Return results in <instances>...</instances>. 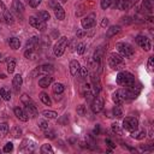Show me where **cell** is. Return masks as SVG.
<instances>
[{"label": "cell", "instance_id": "cell-43", "mask_svg": "<svg viewBox=\"0 0 154 154\" xmlns=\"http://www.w3.org/2000/svg\"><path fill=\"white\" fill-rule=\"evenodd\" d=\"M78 73L81 75V77H82V78H85V77L88 76L89 71H88L87 66H81V69H79V72H78Z\"/></svg>", "mask_w": 154, "mask_h": 154}, {"label": "cell", "instance_id": "cell-27", "mask_svg": "<svg viewBox=\"0 0 154 154\" xmlns=\"http://www.w3.org/2000/svg\"><path fill=\"white\" fill-rule=\"evenodd\" d=\"M52 88H53V93H54V94H58V95L63 94L64 90H65V87H64L63 83H54Z\"/></svg>", "mask_w": 154, "mask_h": 154}, {"label": "cell", "instance_id": "cell-54", "mask_svg": "<svg viewBox=\"0 0 154 154\" xmlns=\"http://www.w3.org/2000/svg\"><path fill=\"white\" fill-rule=\"evenodd\" d=\"M76 35H77V37H82V36L85 35V31H84V30H78V31L76 32Z\"/></svg>", "mask_w": 154, "mask_h": 154}, {"label": "cell", "instance_id": "cell-32", "mask_svg": "<svg viewBox=\"0 0 154 154\" xmlns=\"http://www.w3.org/2000/svg\"><path fill=\"white\" fill-rule=\"evenodd\" d=\"M40 152L41 153H43V154H53V148H52V146L51 144H42V147H41V149H40Z\"/></svg>", "mask_w": 154, "mask_h": 154}, {"label": "cell", "instance_id": "cell-6", "mask_svg": "<svg viewBox=\"0 0 154 154\" xmlns=\"http://www.w3.org/2000/svg\"><path fill=\"white\" fill-rule=\"evenodd\" d=\"M123 129L131 132L136 129H138V120L135 117H126L123 120Z\"/></svg>", "mask_w": 154, "mask_h": 154}, {"label": "cell", "instance_id": "cell-30", "mask_svg": "<svg viewBox=\"0 0 154 154\" xmlns=\"http://www.w3.org/2000/svg\"><path fill=\"white\" fill-rule=\"evenodd\" d=\"M40 100H41L45 105H47V106H51V105H52V100H51V97L48 96L47 93H41V94H40Z\"/></svg>", "mask_w": 154, "mask_h": 154}, {"label": "cell", "instance_id": "cell-5", "mask_svg": "<svg viewBox=\"0 0 154 154\" xmlns=\"http://www.w3.org/2000/svg\"><path fill=\"white\" fill-rule=\"evenodd\" d=\"M54 72V67L53 65H48V64H45V65H41L38 67H36L35 70L31 71L30 76L31 77H35L37 75H41V76H45V75H51Z\"/></svg>", "mask_w": 154, "mask_h": 154}, {"label": "cell", "instance_id": "cell-46", "mask_svg": "<svg viewBox=\"0 0 154 154\" xmlns=\"http://www.w3.org/2000/svg\"><path fill=\"white\" fill-rule=\"evenodd\" d=\"M109 6H112V0H101V8L107 10Z\"/></svg>", "mask_w": 154, "mask_h": 154}, {"label": "cell", "instance_id": "cell-44", "mask_svg": "<svg viewBox=\"0 0 154 154\" xmlns=\"http://www.w3.org/2000/svg\"><path fill=\"white\" fill-rule=\"evenodd\" d=\"M76 111H77V113H78L79 116H84V114L87 113V108H85L84 105H79V106H77Z\"/></svg>", "mask_w": 154, "mask_h": 154}, {"label": "cell", "instance_id": "cell-11", "mask_svg": "<svg viewBox=\"0 0 154 154\" xmlns=\"http://www.w3.org/2000/svg\"><path fill=\"white\" fill-rule=\"evenodd\" d=\"M103 105H105L103 103V99L101 96H96L94 99L93 103H91V111L94 113H99V112H101L103 109Z\"/></svg>", "mask_w": 154, "mask_h": 154}, {"label": "cell", "instance_id": "cell-18", "mask_svg": "<svg viewBox=\"0 0 154 154\" xmlns=\"http://www.w3.org/2000/svg\"><path fill=\"white\" fill-rule=\"evenodd\" d=\"M53 10H54V14H55L57 19H59V20H64V18H65V11H64L63 6H61L59 2L54 6Z\"/></svg>", "mask_w": 154, "mask_h": 154}, {"label": "cell", "instance_id": "cell-21", "mask_svg": "<svg viewBox=\"0 0 154 154\" xmlns=\"http://www.w3.org/2000/svg\"><path fill=\"white\" fill-rule=\"evenodd\" d=\"M37 45H38V37L32 36L31 38H29V40L26 41L25 48H26V49H36Z\"/></svg>", "mask_w": 154, "mask_h": 154}, {"label": "cell", "instance_id": "cell-34", "mask_svg": "<svg viewBox=\"0 0 154 154\" xmlns=\"http://www.w3.org/2000/svg\"><path fill=\"white\" fill-rule=\"evenodd\" d=\"M24 55H25V58L34 60L36 58V49H25Z\"/></svg>", "mask_w": 154, "mask_h": 154}, {"label": "cell", "instance_id": "cell-42", "mask_svg": "<svg viewBox=\"0 0 154 154\" xmlns=\"http://www.w3.org/2000/svg\"><path fill=\"white\" fill-rule=\"evenodd\" d=\"M77 53L78 54H83L84 52H85V49H87V45L84 43V42H81V43H78L77 45Z\"/></svg>", "mask_w": 154, "mask_h": 154}, {"label": "cell", "instance_id": "cell-9", "mask_svg": "<svg viewBox=\"0 0 154 154\" xmlns=\"http://www.w3.org/2000/svg\"><path fill=\"white\" fill-rule=\"evenodd\" d=\"M136 43H137L141 48H143L146 52L150 51V48H152L150 40H149L148 37L143 36V35H138V36H136Z\"/></svg>", "mask_w": 154, "mask_h": 154}, {"label": "cell", "instance_id": "cell-10", "mask_svg": "<svg viewBox=\"0 0 154 154\" xmlns=\"http://www.w3.org/2000/svg\"><path fill=\"white\" fill-rule=\"evenodd\" d=\"M35 147H36V144H35L34 141H31V140H23V142H22V144L19 147V150L20 152H25V153H31V152H34Z\"/></svg>", "mask_w": 154, "mask_h": 154}, {"label": "cell", "instance_id": "cell-47", "mask_svg": "<svg viewBox=\"0 0 154 154\" xmlns=\"http://www.w3.org/2000/svg\"><path fill=\"white\" fill-rule=\"evenodd\" d=\"M2 150H4L5 153H10V152H12V150H13V144H12L11 142H7V143L4 146Z\"/></svg>", "mask_w": 154, "mask_h": 154}, {"label": "cell", "instance_id": "cell-19", "mask_svg": "<svg viewBox=\"0 0 154 154\" xmlns=\"http://www.w3.org/2000/svg\"><path fill=\"white\" fill-rule=\"evenodd\" d=\"M2 8H4V16H2V17H4V22H5L6 24H13V23H14L13 14H12L5 6H4Z\"/></svg>", "mask_w": 154, "mask_h": 154}, {"label": "cell", "instance_id": "cell-36", "mask_svg": "<svg viewBox=\"0 0 154 154\" xmlns=\"http://www.w3.org/2000/svg\"><path fill=\"white\" fill-rule=\"evenodd\" d=\"M113 116L114 117H117V118H120L122 116H123V111H122V107H120V105H117L116 103V106L113 107Z\"/></svg>", "mask_w": 154, "mask_h": 154}, {"label": "cell", "instance_id": "cell-16", "mask_svg": "<svg viewBox=\"0 0 154 154\" xmlns=\"http://www.w3.org/2000/svg\"><path fill=\"white\" fill-rule=\"evenodd\" d=\"M112 100H113L117 105H122V103L125 101L123 89H118V90H116V91L113 93V95H112Z\"/></svg>", "mask_w": 154, "mask_h": 154}, {"label": "cell", "instance_id": "cell-56", "mask_svg": "<svg viewBox=\"0 0 154 154\" xmlns=\"http://www.w3.org/2000/svg\"><path fill=\"white\" fill-rule=\"evenodd\" d=\"M57 4H58V0H51V1H49V6H51L52 8H54V6H55Z\"/></svg>", "mask_w": 154, "mask_h": 154}, {"label": "cell", "instance_id": "cell-50", "mask_svg": "<svg viewBox=\"0 0 154 154\" xmlns=\"http://www.w3.org/2000/svg\"><path fill=\"white\" fill-rule=\"evenodd\" d=\"M153 64H154V58H153V57H149V59H148V64H147L149 71H152V69H153Z\"/></svg>", "mask_w": 154, "mask_h": 154}, {"label": "cell", "instance_id": "cell-61", "mask_svg": "<svg viewBox=\"0 0 154 154\" xmlns=\"http://www.w3.org/2000/svg\"><path fill=\"white\" fill-rule=\"evenodd\" d=\"M26 1H28V2H29V1H30V0H26Z\"/></svg>", "mask_w": 154, "mask_h": 154}, {"label": "cell", "instance_id": "cell-25", "mask_svg": "<svg viewBox=\"0 0 154 154\" xmlns=\"http://www.w3.org/2000/svg\"><path fill=\"white\" fill-rule=\"evenodd\" d=\"M6 65H7V72L8 73H13V71L16 69V60H14V58H7Z\"/></svg>", "mask_w": 154, "mask_h": 154}, {"label": "cell", "instance_id": "cell-59", "mask_svg": "<svg viewBox=\"0 0 154 154\" xmlns=\"http://www.w3.org/2000/svg\"><path fill=\"white\" fill-rule=\"evenodd\" d=\"M0 6H4V4H2V2H1V1H0Z\"/></svg>", "mask_w": 154, "mask_h": 154}, {"label": "cell", "instance_id": "cell-57", "mask_svg": "<svg viewBox=\"0 0 154 154\" xmlns=\"http://www.w3.org/2000/svg\"><path fill=\"white\" fill-rule=\"evenodd\" d=\"M0 78H2V79H4V78H6V76H5V75H0Z\"/></svg>", "mask_w": 154, "mask_h": 154}, {"label": "cell", "instance_id": "cell-40", "mask_svg": "<svg viewBox=\"0 0 154 154\" xmlns=\"http://www.w3.org/2000/svg\"><path fill=\"white\" fill-rule=\"evenodd\" d=\"M8 131H10L8 125H7L6 123H0V132H1V135L5 136V135H7Z\"/></svg>", "mask_w": 154, "mask_h": 154}, {"label": "cell", "instance_id": "cell-58", "mask_svg": "<svg viewBox=\"0 0 154 154\" xmlns=\"http://www.w3.org/2000/svg\"><path fill=\"white\" fill-rule=\"evenodd\" d=\"M2 60H4V57H2V55H1V54H0V63H1V61H2Z\"/></svg>", "mask_w": 154, "mask_h": 154}, {"label": "cell", "instance_id": "cell-60", "mask_svg": "<svg viewBox=\"0 0 154 154\" xmlns=\"http://www.w3.org/2000/svg\"><path fill=\"white\" fill-rule=\"evenodd\" d=\"M0 101H1V96H0Z\"/></svg>", "mask_w": 154, "mask_h": 154}, {"label": "cell", "instance_id": "cell-38", "mask_svg": "<svg viewBox=\"0 0 154 154\" xmlns=\"http://www.w3.org/2000/svg\"><path fill=\"white\" fill-rule=\"evenodd\" d=\"M37 17H38V18H41L42 20L47 22V20H49V18H51V14H49L47 11H40V12L37 13Z\"/></svg>", "mask_w": 154, "mask_h": 154}, {"label": "cell", "instance_id": "cell-48", "mask_svg": "<svg viewBox=\"0 0 154 154\" xmlns=\"http://www.w3.org/2000/svg\"><path fill=\"white\" fill-rule=\"evenodd\" d=\"M20 100H22V102L25 105V103H29V102H32V100L26 95V94H23L22 96H20Z\"/></svg>", "mask_w": 154, "mask_h": 154}, {"label": "cell", "instance_id": "cell-45", "mask_svg": "<svg viewBox=\"0 0 154 154\" xmlns=\"http://www.w3.org/2000/svg\"><path fill=\"white\" fill-rule=\"evenodd\" d=\"M45 136L47 137V138H49V140H53V138H55V132H54V130H45Z\"/></svg>", "mask_w": 154, "mask_h": 154}, {"label": "cell", "instance_id": "cell-29", "mask_svg": "<svg viewBox=\"0 0 154 154\" xmlns=\"http://www.w3.org/2000/svg\"><path fill=\"white\" fill-rule=\"evenodd\" d=\"M91 81H93V84H94V89H95V93H99L101 90V84H100V81L99 78L95 76V75H91Z\"/></svg>", "mask_w": 154, "mask_h": 154}, {"label": "cell", "instance_id": "cell-22", "mask_svg": "<svg viewBox=\"0 0 154 154\" xmlns=\"http://www.w3.org/2000/svg\"><path fill=\"white\" fill-rule=\"evenodd\" d=\"M120 32V26L119 25H112L107 29V32H106V37H112V36H116L117 34Z\"/></svg>", "mask_w": 154, "mask_h": 154}, {"label": "cell", "instance_id": "cell-15", "mask_svg": "<svg viewBox=\"0 0 154 154\" xmlns=\"http://www.w3.org/2000/svg\"><path fill=\"white\" fill-rule=\"evenodd\" d=\"M53 83V77L51 75H45L38 79V85L41 88H47Z\"/></svg>", "mask_w": 154, "mask_h": 154}, {"label": "cell", "instance_id": "cell-24", "mask_svg": "<svg viewBox=\"0 0 154 154\" xmlns=\"http://www.w3.org/2000/svg\"><path fill=\"white\" fill-rule=\"evenodd\" d=\"M82 94H83V96L85 97V99H91V96H93V93H91V88H90V84H83V87H82Z\"/></svg>", "mask_w": 154, "mask_h": 154}, {"label": "cell", "instance_id": "cell-4", "mask_svg": "<svg viewBox=\"0 0 154 154\" xmlns=\"http://www.w3.org/2000/svg\"><path fill=\"white\" fill-rule=\"evenodd\" d=\"M69 45V38L66 36H61L60 38H58L57 43L54 45V48H53V52H54V55L57 57H61L66 49Z\"/></svg>", "mask_w": 154, "mask_h": 154}, {"label": "cell", "instance_id": "cell-33", "mask_svg": "<svg viewBox=\"0 0 154 154\" xmlns=\"http://www.w3.org/2000/svg\"><path fill=\"white\" fill-rule=\"evenodd\" d=\"M0 96H1V99H4L5 101H8V100L11 99V94H10V91H8L6 88H1V89H0Z\"/></svg>", "mask_w": 154, "mask_h": 154}, {"label": "cell", "instance_id": "cell-37", "mask_svg": "<svg viewBox=\"0 0 154 154\" xmlns=\"http://www.w3.org/2000/svg\"><path fill=\"white\" fill-rule=\"evenodd\" d=\"M112 131H113L116 135H118V136L123 135V129L120 128V125H119L118 123H113V124H112Z\"/></svg>", "mask_w": 154, "mask_h": 154}, {"label": "cell", "instance_id": "cell-49", "mask_svg": "<svg viewBox=\"0 0 154 154\" xmlns=\"http://www.w3.org/2000/svg\"><path fill=\"white\" fill-rule=\"evenodd\" d=\"M41 2H42V0H30V1H29V5L35 8V7H37Z\"/></svg>", "mask_w": 154, "mask_h": 154}, {"label": "cell", "instance_id": "cell-8", "mask_svg": "<svg viewBox=\"0 0 154 154\" xmlns=\"http://www.w3.org/2000/svg\"><path fill=\"white\" fill-rule=\"evenodd\" d=\"M95 23H96V16H95V13H90V14H88V16H85L82 20H81V25H82V28L83 29H90V28H93L94 25H95Z\"/></svg>", "mask_w": 154, "mask_h": 154}, {"label": "cell", "instance_id": "cell-53", "mask_svg": "<svg viewBox=\"0 0 154 154\" xmlns=\"http://www.w3.org/2000/svg\"><path fill=\"white\" fill-rule=\"evenodd\" d=\"M93 132H94V135H99V134H100V125H99V124H96V126L94 128Z\"/></svg>", "mask_w": 154, "mask_h": 154}, {"label": "cell", "instance_id": "cell-41", "mask_svg": "<svg viewBox=\"0 0 154 154\" xmlns=\"http://www.w3.org/2000/svg\"><path fill=\"white\" fill-rule=\"evenodd\" d=\"M37 125H38V128H40V129H42V130H47L49 124H48V122H47V120H45V119H38Z\"/></svg>", "mask_w": 154, "mask_h": 154}, {"label": "cell", "instance_id": "cell-52", "mask_svg": "<svg viewBox=\"0 0 154 154\" xmlns=\"http://www.w3.org/2000/svg\"><path fill=\"white\" fill-rule=\"evenodd\" d=\"M108 23H109V19H108V18H103V19H102V22H101V26H102V28H105V26H107V25H108Z\"/></svg>", "mask_w": 154, "mask_h": 154}, {"label": "cell", "instance_id": "cell-26", "mask_svg": "<svg viewBox=\"0 0 154 154\" xmlns=\"http://www.w3.org/2000/svg\"><path fill=\"white\" fill-rule=\"evenodd\" d=\"M8 45L12 49H18L20 47V41L17 37H10L8 38Z\"/></svg>", "mask_w": 154, "mask_h": 154}, {"label": "cell", "instance_id": "cell-12", "mask_svg": "<svg viewBox=\"0 0 154 154\" xmlns=\"http://www.w3.org/2000/svg\"><path fill=\"white\" fill-rule=\"evenodd\" d=\"M25 113H26V116L28 117H30V118H35V117H37L38 116V111H37V108H36V106L32 103V102H29V103H25Z\"/></svg>", "mask_w": 154, "mask_h": 154}, {"label": "cell", "instance_id": "cell-3", "mask_svg": "<svg viewBox=\"0 0 154 154\" xmlns=\"http://www.w3.org/2000/svg\"><path fill=\"white\" fill-rule=\"evenodd\" d=\"M116 48L118 51V53L123 57V58H131L134 55V48L131 45L126 43V42H118L116 45Z\"/></svg>", "mask_w": 154, "mask_h": 154}, {"label": "cell", "instance_id": "cell-35", "mask_svg": "<svg viewBox=\"0 0 154 154\" xmlns=\"http://www.w3.org/2000/svg\"><path fill=\"white\" fill-rule=\"evenodd\" d=\"M11 135L14 137V138H19L22 136V129L19 126H13L12 130H11Z\"/></svg>", "mask_w": 154, "mask_h": 154}, {"label": "cell", "instance_id": "cell-31", "mask_svg": "<svg viewBox=\"0 0 154 154\" xmlns=\"http://www.w3.org/2000/svg\"><path fill=\"white\" fill-rule=\"evenodd\" d=\"M42 116L45 117V118H47V119H55L57 117H58V113L57 112H54V111H43L42 112Z\"/></svg>", "mask_w": 154, "mask_h": 154}, {"label": "cell", "instance_id": "cell-23", "mask_svg": "<svg viewBox=\"0 0 154 154\" xmlns=\"http://www.w3.org/2000/svg\"><path fill=\"white\" fill-rule=\"evenodd\" d=\"M131 134V137L132 138H136V140H143L144 137H146V130L144 129H141V130H134V131H131L130 132Z\"/></svg>", "mask_w": 154, "mask_h": 154}, {"label": "cell", "instance_id": "cell-55", "mask_svg": "<svg viewBox=\"0 0 154 154\" xmlns=\"http://www.w3.org/2000/svg\"><path fill=\"white\" fill-rule=\"evenodd\" d=\"M123 23H125V24L131 23V18H130V17H124V18H123Z\"/></svg>", "mask_w": 154, "mask_h": 154}, {"label": "cell", "instance_id": "cell-13", "mask_svg": "<svg viewBox=\"0 0 154 154\" xmlns=\"http://www.w3.org/2000/svg\"><path fill=\"white\" fill-rule=\"evenodd\" d=\"M106 49H107V43H106V45H101L100 47H97V48H96V51H95V53H94L93 59H94L97 64H100V61H101V59H102L103 53L106 52Z\"/></svg>", "mask_w": 154, "mask_h": 154}, {"label": "cell", "instance_id": "cell-39", "mask_svg": "<svg viewBox=\"0 0 154 154\" xmlns=\"http://www.w3.org/2000/svg\"><path fill=\"white\" fill-rule=\"evenodd\" d=\"M142 10L147 12H152V4L149 0H143L142 1Z\"/></svg>", "mask_w": 154, "mask_h": 154}, {"label": "cell", "instance_id": "cell-1", "mask_svg": "<svg viewBox=\"0 0 154 154\" xmlns=\"http://www.w3.org/2000/svg\"><path fill=\"white\" fill-rule=\"evenodd\" d=\"M108 65L113 70H120L125 66L124 58L118 53H111L108 55Z\"/></svg>", "mask_w": 154, "mask_h": 154}, {"label": "cell", "instance_id": "cell-2", "mask_svg": "<svg viewBox=\"0 0 154 154\" xmlns=\"http://www.w3.org/2000/svg\"><path fill=\"white\" fill-rule=\"evenodd\" d=\"M117 83L122 87H129L135 83V77L128 71H120L117 75Z\"/></svg>", "mask_w": 154, "mask_h": 154}, {"label": "cell", "instance_id": "cell-28", "mask_svg": "<svg viewBox=\"0 0 154 154\" xmlns=\"http://www.w3.org/2000/svg\"><path fill=\"white\" fill-rule=\"evenodd\" d=\"M22 83H23V78H22V76H20L19 73H18V75H16V76L13 77V81H12V84H13L14 89L17 90L18 88H20Z\"/></svg>", "mask_w": 154, "mask_h": 154}, {"label": "cell", "instance_id": "cell-17", "mask_svg": "<svg viewBox=\"0 0 154 154\" xmlns=\"http://www.w3.org/2000/svg\"><path fill=\"white\" fill-rule=\"evenodd\" d=\"M13 112H14V116H16L19 120H22V122H26V120L29 119V117L26 116L25 111H24L23 108L18 107V106H16V107L13 108Z\"/></svg>", "mask_w": 154, "mask_h": 154}, {"label": "cell", "instance_id": "cell-20", "mask_svg": "<svg viewBox=\"0 0 154 154\" xmlns=\"http://www.w3.org/2000/svg\"><path fill=\"white\" fill-rule=\"evenodd\" d=\"M79 69H81V65L77 60H71L70 61V73L72 76H77V73L79 72Z\"/></svg>", "mask_w": 154, "mask_h": 154}, {"label": "cell", "instance_id": "cell-51", "mask_svg": "<svg viewBox=\"0 0 154 154\" xmlns=\"http://www.w3.org/2000/svg\"><path fill=\"white\" fill-rule=\"evenodd\" d=\"M105 142H106V144H107V146H108L111 149H112V148H116V144H114V143H113V142H112L109 138H106V141H105Z\"/></svg>", "mask_w": 154, "mask_h": 154}, {"label": "cell", "instance_id": "cell-7", "mask_svg": "<svg viewBox=\"0 0 154 154\" xmlns=\"http://www.w3.org/2000/svg\"><path fill=\"white\" fill-rule=\"evenodd\" d=\"M29 24H30L32 28H35V29H37V30H40V31H45L46 28H47L46 22L42 20L41 18H38L37 16L30 17V18H29Z\"/></svg>", "mask_w": 154, "mask_h": 154}, {"label": "cell", "instance_id": "cell-14", "mask_svg": "<svg viewBox=\"0 0 154 154\" xmlns=\"http://www.w3.org/2000/svg\"><path fill=\"white\" fill-rule=\"evenodd\" d=\"M11 7H12V11H13L17 16H22V14L24 13V5L22 4L20 0H13Z\"/></svg>", "mask_w": 154, "mask_h": 154}]
</instances>
